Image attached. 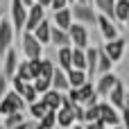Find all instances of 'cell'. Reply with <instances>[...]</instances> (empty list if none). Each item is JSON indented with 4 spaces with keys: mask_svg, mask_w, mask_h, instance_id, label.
<instances>
[{
    "mask_svg": "<svg viewBox=\"0 0 129 129\" xmlns=\"http://www.w3.org/2000/svg\"><path fill=\"white\" fill-rule=\"evenodd\" d=\"M16 66H18V52L14 48H9L2 54V70H0V75H5L7 79H11L16 75Z\"/></svg>",
    "mask_w": 129,
    "mask_h": 129,
    "instance_id": "13",
    "label": "cell"
},
{
    "mask_svg": "<svg viewBox=\"0 0 129 129\" xmlns=\"http://www.w3.org/2000/svg\"><path fill=\"white\" fill-rule=\"evenodd\" d=\"M52 73H54V61L43 57V59L39 61V73H36V77H45V79H50Z\"/></svg>",
    "mask_w": 129,
    "mask_h": 129,
    "instance_id": "28",
    "label": "cell"
},
{
    "mask_svg": "<svg viewBox=\"0 0 129 129\" xmlns=\"http://www.w3.org/2000/svg\"><path fill=\"white\" fill-rule=\"evenodd\" d=\"M98 109H100V122L104 125V127H118V125H122L125 120H127V111H122V113H118L109 102H98ZM125 127V125H122Z\"/></svg>",
    "mask_w": 129,
    "mask_h": 129,
    "instance_id": "1",
    "label": "cell"
},
{
    "mask_svg": "<svg viewBox=\"0 0 129 129\" xmlns=\"http://www.w3.org/2000/svg\"><path fill=\"white\" fill-rule=\"evenodd\" d=\"M20 48H23V57H25L27 61L43 59V45L32 36V32H23V36H20Z\"/></svg>",
    "mask_w": 129,
    "mask_h": 129,
    "instance_id": "3",
    "label": "cell"
},
{
    "mask_svg": "<svg viewBox=\"0 0 129 129\" xmlns=\"http://www.w3.org/2000/svg\"><path fill=\"white\" fill-rule=\"evenodd\" d=\"M43 18H45V9L34 2L32 7H27V16H25V27H23V32H34V27H36Z\"/></svg>",
    "mask_w": 129,
    "mask_h": 129,
    "instance_id": "12",
    "label": "cell"
},
{
    "mask_svg": "<svg viewBox=\"0 0 129 129\" xmlns=\"http://www.w3.org/2000/svg\"><path fill=\"white\" fill-rule=\"evenodd\" d=\"M25 16H27V9L23 7V2H20V0H11V7H9V23H11V27H14L16 34L23 32V27H25Z\"/></svg>",
    "mask_w": 129,
    "mask_h": 129,
    "instance_id": "8",
    "label": "cell"
},
{
    "mask_svg": "<svg viewBox=\"0 0 129 129\" xmlns=\"http://www.w3.org/2000/svg\"><path fill=\"white\" fill-rule=\"evenodd\" d=\"M68 32V39H70V45H75L77 50H86L91 45V34L84 25L79 23H70V27L66 29Z\"/></svg>",
    "mask_w": 129,
    "mask_h": 129,
    "instance_id": "4",
    "label": "cell"
},
{
    "mask_svg": "<svg viewBox=\"0 0 129 129\" xmlns=\"http://www.w3.org/2000/svg\"><path fill=\"white\" fill-rule=\"evenodd\" d=\"M54 120H57V127H73L75 125V118H73V111L70 109H57L54 111Z\"/></svg>",
    "mask_w": 129,
    "mask_h": 129,
    "instance_id": "24",
    "label": "cell"
},
{
    "mask_svg": "<svg viewBox=\"0 0 129 129\" xmlns=\"http://www.w3.org/2000/svg\"><path fill=\"white\" fill-rule=\"evenodd\" d=\"M14 36H16V32H14V27H11V23H9V18H0V59H2V54L11 48V43H14Z\"/></svg>",
    "mask_w": 129,
    "mask_h": 129,
    "instance_id": "10",
    "label": "cell"
},
{
    "mask_svg": "<svg viewBox=\"0 0 129 129\" xmlns=\"http://www.w3.org/2000/svg\"><path fill=\"white\" fill-rule=\"evenodd\" d=\"M98 73L104 75V73H113V63L109 61V57L98 48Z\"/></svg>",
    "mask_w": 129,
    "mask_h": 129,
    "instance_id": "29",
    "label": "cell"
},
{
    "mask_svg": "<svg viewBox=\"0 0 129 129\" xmlns=\"http://www.w3.org/2000/svg\"><path fill=\"white\" fill-rule=\"evenodd\" d=\"M66 7H68L66 0H50V9L52 11H59V9H66Z\"/></svg>",
    "mask_w": 129,
    "mask_h": 129,
    "instance_id": "37",
    "label": "cell"
},
{
    "mask_svg": "<svg viewBox=\"0 0 129 129\" xmlns=\"http://www.w3.org/2000/svg\"><path fill=\"white\" fill-rule=\"evenodd\" d=\"M73 118H75L77 125H84V107L82 104H75L73 107Z\"/></svg>",
    "mask_w": 129,
    "mask_h": 129,
    "instance_id": "35",
    "label": "cell"
},
{
    "mask_svg": "<svg viewBox=\"0 0 129 129\" xmlns=\"http://www.w3.org/2000/svg\"><path fill=\"white\" fill-rule=\"evenodd\" d=\"M84 129H107V127L98 120V122H86V125H84Z\"/></svg>",
    "mask_w": 129,
    "mask_h": 129,
    "instance_id": "40",
    "label": "cell"
},
{
    "mask_svg": "<svg viewBox=\"0 0 129 129\" xmlns=\"http://www.w3.org/2000/svg\"><path fill=\"white\" fill-rule=\"evenodd\" d=\"M98 120H100V109H98V104L84 107V125H86V122H98Z\"/></svg>",
    "mask_w": 129,
    "mask_h": 129,
    "instance_id": "33",
    "label": "cell"
},
{
    "mask_svg": "<svg viewBox=\"0 0 129 129\" xmlns=\"http://www.w3.org/2000/svg\"><path fill=\"white\" fill-rule=\"evenodd\" d=\"M32 86H34L36 95H43L45 91L52 88V86H50V79H45V77H34V79H32Z\"/></svg>",
    "mask_w": 129,
    "mask_h": 129,
    "instance_id": "32",
    "label": "cell"
},
{
    "mask_svg": "<svg viewBox=\"0 0 129 129\" xmlns=\"http://www.w3.org/2000/svg\"><path fill=\"white\" fill-rule=\"evenodd\" d=\"M77 93H79V104H82V107H93V104H98V102H100V98H98V93H95L93 82H84V84L77 88Z\"/></svg>",
    "mask_w": 129,
    "mask_h": 129,
    "instance_id": "14",
    "label": "cell"
},
{
    "mask_svg": "<svg viewBox=\"0 0 129 129\" xmlns=\"http://www.w3.org/2000/svg\"><path fill=\"white\" fill-rule=\"evenodd\" d=\"M70 52L73 48H57V68L70 70Z\"/></svg>",
    "mask_w": 129,
    "mask_h": 129,
    "instance_id": "25",
    "label": "cell"
},
{
    "mask_svg": "<svg viewBox=\"0 0 129 129\" xmlns=\"http://www.w3.org/2000/svg\"><path fill=\"white\" fill-rule=\"evenodd\" d=\"M39 7H43V9H50V0H34Z\"/></svg>",
    "mask_w": 129,
    "mask_h": 129,
    "instance_id": "41",
    "label": "cell"
},
{
    "mask_svg": "<svg viewBox=\"0 0 129 129\" xmlns=\"http://www.w3.org/2000/svg\"><path fill=\"white\" fill-rule=\"evenodd\" d=\"M14 77H18L20 82H32V79H34V73H32V66H29L27 59H18L16 75H14Z\"/></svg>",
    "mask_w": 129,
    "mask_h": 129,
    "instance_id": "23",
    "label": "cell"
},
{
    "mask_svg": "<svg viewBox=\"0 0 129 129\" xmlns=\"http://www.w3.org/2000/svg\"><path fill=\"white\" fill-rule=\"evenodd\" d=\"M54 16H52V27H57V29H68L70 27V23H73V16H70V9L66 7V9H59V11H52Z\"/></svg>",
    "mask_w": 129,
    "mask_h": 129,
    "instance_id": "18",
    "label": "cell"
},
{
    "mask_svg": "<svg viewBox=\"0 0 129 129\" xmlns=\"http://www.w3.org/2000/svg\"><path fill=\"white\" fill-rule=\"evenodd\" d=\"M107 102L118 111V113H122V111H127V86L122 84V79L109 91V95H107Z\"/></svg>",
    "mask_w": 129,
    "mask_h": 129,
    "instance_id": "6",
    "label": "cell"
},
{
    "mask_svg": "<svg viewBox=\"0 0 129 129\" xmlns=\"http://www.w3.org/2000/svg\"><path fill=\"white\" fill-rule=\"evenodd\" d=\"M34 127V120H23L20 125H16V127H11V129H32Z\"/></svg>",
    "mask_w": 129,
    "mask_h": 129,
    "instance_id": "39",
    "label": "cell"
},
{
    "mask_svg": "<svg viewBox=\"0 0 129 129\" xmlns=\"http://www.w3.org/2000/svg\"><path fill=\"white\" fill-rule=\"evenodd\" d=\"M50 27H52V23H48V20L43 18V20H41V23L34 27L32 36H34V39H36L41 45H48V43H50Z\"/></svg>",
    "mask_w": 129,
    "mask_h": 129,
    "instance_id": "19",
    "label": "cell"
},
{
    "mask_svg": "<svg viewBox=\"0 0 129 129\" xmlns=\"http://www.w3.org/2000/svg\"><path fill=\"white\" fill-rule=\"evenodd\" d=\"M95 25H98V29H100V34H102V39H104V41H113V39H118V36H120V27H118L111 18L102 16V14H98V16H95Z\"/></svg>",
    "mask_w": 129,
    "mask_h": 129,
    "instance_id": "9",
    "label": "cell"
},
{
    "mask_svg": "<svg viewBox=\"0 0 129 129\" xmlns=\"http://www.w3.org/2000/svg\"><path fill=\"white\" fill-rule=\"evenodd\" d=\"M118 82H120V77H118L116 73H104V75L98 79V84H93V86H95L98 98H100V100H102V98H107V95H109V91H111Z\"/></svg>",
    "mask_w": 129,
    "mask_h": 129,
    "instance_id": "11",
    "label": "cell"
},
{
    "mask_svg": "<svg viewBox=\"0 0 129 129\" xmlns=\"http://www.w3.org/2000/svg\"><path fill=\"white\" fill-rule=\"evenodd\" d=\"M45 113H48V109H45V104H43L41 100H36V102L29 104V118H32V120H41Z\"/></svg>",
    "mask_w": 129,
    "mask_h": 129,
    "instance_id": "30",
    "label": "cell"
},
{
    "mask_svg": "<svg viewBox=\"0 0 129 129\" xmlns=\"http://www.w3.org/2000/svg\"><path fill=\"white\" fill-rule=\"evenodd\" d=\"M0 129H5V127H0Z\"/></svg>",
    "mask_w": 129,
    "mask_h": 129,
    "instance_id": "48",
    "label": "cell"
},
{
    "mask_svg": "<svg viewBox=\"0 0 129 129\" xmlns=\"http://www.w3.org/2000/svg\"><path fill=\"white\" fill-rule=\"evenodd\" d=\"M0 18H2V9H0Z\"/></svg>",
    "mask_w": 129,
    "mask_h": 129,
    "instance_id": "47",
    "label": "cell"
},
{
    "mask_svg": "<svg viewBox=\"0 0 129 129\" xmlns=\"http://www.w3.org/2000/svg\"><path fill=\"white\" fill-rule=\"evenodd\" d=\"M113 2H116V0H93L98 14H102V16L111 18V20H113Z\"/></svg>",
    "mask_w": 129,
    "mask_h": 129,
    "instance_id": "27",
    "label": "cell"
},
{
    "mask_svg": "<svg viewBox=\"0 0 129 129\" xmlns=\"http://www.w3.org/2000/svg\"><path fill=\"white\" fill-rule=\"evenodd\" d=\"M63 95H66V98H68L73 104H79V93H77V88H68Z\"/></svg>",
    "mask_w": 129,
    "mask_h": 129,
    "instance_id": "36",
    "label": "cell"
},
{
    "mask_svg": "<svg viewBox=\"0 0 129 129\" xmlns=\"http://www.w3.org/2000/svg\"><path fill=\"white\" fill-rule=\"evenodd\" d=\"M61 95H63V93H59V91L50 88V91H45L43 95H39V100L45 104V109H48V111H57V109L61 107Z\"/></svg>",
    "mask_w": 129,
    "mask_h": 129,
    "instance_id": "17",
    "label": "cell"
},
{
    "mask_svg": "<svg viewBox=\"0 0 129 129\" xmlns=\"http://www.w3.org/2000/svg\"><path fill=\"white\" fill-rule=\"evenodd\" d=\"M36 125H39L41 129H54V127H57V120H54V111H48V113H45V116H43V118H41Z\"/></svg>",
    "mask_w": 129,
    "mask_h": 129,
    "instance_id": "34",
    "label": "cell"
},
{
    "mask_svg": "<svg viewBox=\"0 0 129 129\" xmlns=\"http://www.w3.org/2000/svg\"><path fill=\"white\" fill-rule=\"evenodd\" d=\"M32 129H41V127H39V125H36V122H34V127H32Z\"/></svg>",
    "mask_w": 129,
    "mask_h": 129,
    "instance_id": "46",
    "label": "cell"
},
{
    "mask_svg": "<svg viewBox=\"0 0 129 129\" xmlns=\"http://www.w3.org/2000/svg\"><path fill=\"white\" fill-rule=\"evenodd\" d=\"M75 2H79V5H91L93 0H75Z\"/></svg>",
    "mask_w": 129,
    "mask_h": 129,
    "instance_id": "42",
    "label": "cell"
},
{
    "mask_svg": "<svg viewBox=\"0 0 129 129\" xmlns=\"http://www.w3.org/2000/svg\"><path fill=\"white\" fill-rule=\"evenodd\" d=\"M66 79H68V88H79L84 82H88L86 73L84 70H75V68L66 70Z\"/></svg>",
    "mask_w": 129,
    "mask_h": 129,
    "instance_id": "22",
    "label": "cell"
},
{
    "mask_svg": "<svg viewBox=\"0 0 129 129\" xmlns=\"http://www.w3.org/2000/svg\"><path fill=\"white\" fill-rule=\"evenodd\" d=\"M109 129H125V127H122V125H118V127H109Z\"/></svg>",
    "mask_w": 129,
    "mask_h": 129,
    "instance_id": "44",
    "label": "cell"
},
{
    "mask_svg": "<svg viewBox=\"0 0 129 129\" xmlns=\"http://www.w3.org/2000/svg\"><path fill=\"white\" fill-rule=\"evenodd\" d=\"M113 23L127 25L129 23V0H116L113 2Z\"/></svg>",
    "mask_w": 129,
    "mask_h": 129,
    "instance_id": "16",
    "label": "cell"
},
{
    "mask_svg": "<svg viewBox=\"0 0 129 129\" xmlns=\"http://www.w3.org/2000/svg\"><path fill=\"white\" fill-rule=\"evenodd\" d=\"M23 120H25L23 111H18V113H9V116H5V118H2V125H0V127L11 129V127H16V125H20Z\"/></svg>",
    "mask_w": 129,
    "mask_h": 129,
    "instance_id": "31",
    "label": "cell"
},
{
    "mask_svg": "<svg viewBox=\"0 0 129 129\" xmlns=\"http://www.w3.org/2000/svg\"><path fill=\"white\" fill-rule=\"evenodd\" d=\"M9 91V79L5 77V75H0V100H2V95Z\"/></svg>",
    "mask_w": 129,
    "mask_h": 129,
    "instance_id": "38",
    "label": "cell"
},
{
    "mask_svg": "<svg viewBox=\"0 0 129 129\" xmlns=\"http://www.w3.org/2000/svg\"><path fill=\"white\" fill-rule=\"evenodd\" d=\"M84 57H86V77H88V82H93V77L98 75V48H86L84 50Z\"/></svg>",
    "mask_w": 129,
    "mask_h": 129,
    "instance_id": "15",
    "label": "cell"
},
{
    "mask_svg": "<svg viewBox=\"0 0 129 129\" xmlns=\"http://www.w3.org/2000/svg\"><path fill=\"white\" fill-rule=\"evenodd\" d=\"M25 109V102L20 100V95H16L14 91H7L0 100V118L9 116V113H18Z\"/></svg>",
    "mask_w": 129,
    "mask_h": 129,
    "instance_id": "7",
    "label": "cell"
},
{
    "mask_svg": "<svg viewBox=\"0 0 129 129\" xmlns=\"http://www.w3.org/2000/svg\"><path fill=\"white\" fill-rule=\"evenodd\" d=\"M107 57H109V61L111 63H118L122 57H125V50H127V41L122 39V36H118V39H113V41H104V45L100 48Z\"/></svg>",
    "mask_w": 129,
    "mask_h": 129,
    "instance_id": "5",
    "label": "cell"
},
{
    "mask_svg": "<svg viewBox=\"0 0 129 129\" xmlns=\"http://www.w3.org/2000/svg\"><path fill=\"white\" fill-rule=\"evenodd\" d=\"M50 86H52L54 91H59V93H66V91H68L66 70H61V68H57V66H54V73H52V77H50Z\"/></svg>",
    "mask_w": 129,
    "mask_h": 129,
    "instance_id": "20",
    "label": "cell"
},
{
    "mask_svg": "<svg viewBox=\"0 0 129 129\" xmlns=\"http://www.w3.org/2000/svg\"><path fill=\"white\" fill-rule=\"evenodd\" d=\"M70 68H75V70H86V57H84V50L73 48V52H70Z\"/></svg>",
    "mask_w": 129,
    "mask_h": 129,
    "instance_id": "26",
    "label": "cell"
},
{
    "mask_svg": "<svg viewBox=\"0 0 129 129\" xmlns=\"http://www.w3.org/2000/svg\"><path fill=\"white\" fill-rule=\"evenodd\" d=\"M68 9H70L73 23H79V25H84V27L95 25V16H98V11H93V7H91V5H79V2H73Z\"/></svg>",
    "mask_w": 129,
    "mask_h": 129,
    "instance_id": "2",
    "label": "cell"
},
{
    "mask_svg": "<svg viewBox=\"0 0 129 129\" xmlns=\"http://www.w3.org/2000/svg\"><path fill=\"white\" fill-rule=\"evenodd\" d=\"M50 43H52L54 48H70L68 32H63V29H57V27H50Z\"/></svg>",
    "mask_w": 129,
    "mask_h": 129,
    "instance_id": "21",
    "label": "cell"
},
{
    "mask_svg": "<svg viewBox=\"0 0 129 129\" xmlns=\"http://www.w3.org/2000/svg\"><path fill=\"white\" fill-rule=\"evenodd\" d=\"M68 129H84V125H77V122H75L73 127H68Z\"/></svg>",
    "mask_w": 129,
    "mask_h": 129,
    "instance_id": "43",
    "label": "cell"
},
{
    "mask_svg": "<svg viewBox=\"0 0 129 129\" xmlns=\"http://www.w3.org/2000/svg\"><path fill=\"white\" fill-rule=\"evenodd\" d=\"M66 2H68V7H70V5H73V2H75V0H66Z\"/></svg>",
    "mask_w": 129,
    "mask_h": 129,
    "instance_id": "45",
    "label": "cell"
}]
</instances>
